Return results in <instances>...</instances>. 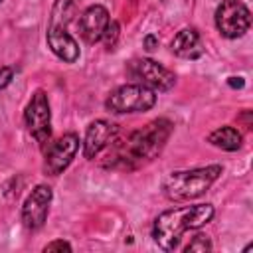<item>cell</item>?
<instances>
[{"instance_id":"cell-1","label":"cell","mask_w":253,"mask_h":253,"mask_svg":"<svg viewBox=\"0 0 253 253\" xmlns=\"http://www.w3.org/2000/svg\"><path fill=\"white\" fill-rule=\"evenodd\" d=\"M174 130L172 121L154 119L138 130L128 132L125 138H115L105 152L103 168L132 172L152 162L166 146Z\"/></svg>"},{"instance_id":"cell-2","label":"cell","mask_w":253,"mask_h":253,"mask_svg":"<svg viewBox=\"0 0 253 253\" xmlns=\"http://www.w3.org/2000/svg\"><path fill=\"white\" fill-rule=\"evenodd\" d=\"M215 210L211 204L180 206L166 210L156 215L152 223V239L162 251H174L180 245V239L186 231L198 229L211 221Z\"/></svg>"},{"instance_id":"cell-3","label":"cell","mask_w":253,"mask_h":253,"mask_svg":"<svg viewBox=\"0 0 253 253\" xmlns=\"http://www.w3.org/2000/svg\"><path fill=\"white\" fill-rule=\"evenodd\" d=\"M223 174L219 164H210L202 168L176 170L170 172L162 184V194L170 202H190L206 194L211 184Z\"/></svg>"},{"instance_id":"cell-4","label":"cell","mask_w":253,"mask_h":253,"mask_svg":"<svg viewBox=\"0 0 253 253\" xmlns=\"http://www.w3.org/2000/svg\"><path fill=\"white\" fill-rule=\"evenodd\" d=\"M156 105V91L140 85L126 83L117 87L105 101L107 111L115 115H130V113H146Z\"/></svg>"},{"instance_id":"cell-5","label":"cell","mask_w":253,"mask_h":253,"mask_svg":"<svg viewBox=\"0 0 253 253\" xmlns=\"http://www.w3.org/2000/svg\"><path fill=\"white\" fill-rule=\"evenodd\" d=\"M24 123L40 148H45L51 142V109L47 93L43 89H36L32 93L24 109Z\"/></svg>"},{"instance_id":"cell-6","label":"cell","mask_w":253,"mask_h":253,"mask_svg":"<svg viewBox=\"0 0 253 253\" xmlns=\"http://www.w3.org/2000/svg\"><path fill=\"white\" fill-rule=\"evenodd\" d=\"M215 28L217 32L227 38L235 40L241 38L249 26H251V12L241 0H221L219 6L215 8Z\"/></svg>"},{"instance_id":"cell-7","label":"cell","mask_w":253,"mask_h":253,"mask_svg":"<svg viewBox=\"0 0 253 253\" xmlns=\"http://www.w3.org/2000/svg\"><path fill=\"white\" fill-rule=\"evenodd\" d=\"M126 73L140 85L152 91H170L176 85V75L150 57H136L128 63Z\"/></svg>"},{"instance_id":"cell-8","label":"cell","mask_w":253,"mask_h":253,"mask_svg":"<svg viewBox=\"0 0 253 253\" xmlns=\"http://www.w3.org/2000/svg\"><path fill=\"white\" fill-rule=\"evenodd\" d=\"M79 136L75 132H65L57 140L43 148V172L47 176H59L73 162L79 150Z\"/></svg>"},{"instance_id":"cell-9","label":"cell","mask_w":253,"mask_h":253,"mask_svg":"<svg viewBox=\"0 0 253 253\" xmlns=\"http://www.w3.org/2000/svg\"><path fill=\"white\" fill-rule=\"evenodd\" d=\"M51 200H53V192L45 184H38L28 194V198L24 200V206H22V223L26 229L38 231L45 223Z\"/></svg>"},{"instance_id":"cell-10","label":"cell","mask_w":253,"mask_h":253,"mask_svg":"<svg viewBox=\"0 0 253 253\" xmlns=\"http://www.w3.org/2000/svg\"><path fill=\"white\" fill-rule=\"evenodd\" d=\"M119 125L111 123L107 119H97L87 126L85 140H83V156L87 160L97 158L117 136H119Z\"/></svg>"},{"instance_id":"cell-11","label":"cell","mask_w":253,"mask_h":253,"mask_svg":"<svg viewBox=\"0 0 253 253\" xmlns=\"http://www.w3.org/2000/svg\"><path fill=\"white\" fill-rule=\"evenodd\" d=\"M45 42H47V47L53 51V55L59 57L65 63H75L79 59V55H81L77 40L67 32L65 26L47 24Z\"/></svg>"},{"instance_id":"cell-12","label":"cell","mask_w":253,"mask_h":253,"mask_svg":"<svg viewBox=\"0 0 253 253\" xmlns=\"http://www.w3.org/2000/svg\"><path fill=\"white\" fill-rule=\"evenodd\" d=\"M109 22H111V18H109L107 8L101 4H93V6L85 8L83 14L79 16V36L87 43H97V42H101L103 32Z\"/></svg>"},{"instance_id":"cell-13","label":"cell","mask_w":253,"mask_h":253,"mask_svg":"<svg viewBox=\"0 0 253 253\" xmlns=\"http://www.w3.org/2000/svg\"><path fill=\"white\" fill-rule=\"evenodd\" d=\"M170 49L174 55L182 57V59H198L202 53H204V47H202V40H200V34L196 28H184L180 30L172 43H170Z\"/></svg>"},{"instance_id":"cell-14","label":"cell","mask_w":253,"mask_h":253,"mask_svg":"<svg viewBox=\"0 0 253 253\" xmlns=\"http://www.w3.org/2000/svg\"><path fill=\"white\" fill-rule=\"evenodd\" d=\"M208 142L211 146H215V148H221V150H227V152H235V150L241 148L243 136L235 126L225 125V126H219L213 132H210L208 134Z\"/></svg>"},{"instance_id":"cell-15","label":"cell","mask_w":253,"mask_h":253,"mask_svg":"<svg viewBox=\"0 0 253 253\" xmlns=\"http://www.w3.org/2000/svg\"><path fill=\"white\" fill-rule=\"evenodd\" d=\"M75 4H77V0H55L51 14H49V24L67 28V24L71 22V18L75 14Z\"/></svg>"},{"instance_id":"cell-16","label":"cell","mask_w":253,"mask_h":253,"mask_svg":"<svg viewBox=\"0 0 253 253\" xmlns=\"http://www.w3.org/2000/svg\"><path fill=\"white\" fill-rule=\"evenodd\" d=\"M119 36H121V28H119V22L111 20V22L107 24L105 32H103V38H101V42L105 43V47H107V49H113V47L117 45V40H119Z\"/></svg>"},{"instance_id":"cell-17","label":"cell","mask_w":253,"mask_h":253,"mask_svg":"<svg viewBox=\"0 0 253 253\" xmlns=\"http://www.w3.org/2000/svg\"><path fill=\"white\" fill-rule=\"evenodd\" d=\"M184 251H186V253H190V251H202V253L211 251V241H210L208 235H204V233H196L194 239L184 247Z\"/></svg>"},{"instance_id":"cell-18","label":"cell","mask_w":253,"mask_h":253,"mask_svg":"<svg viewBox=\"0 0 253 253\" xmlns=\"http://www.w3.org/2000/svg\"><path fill=\"white\" fill-rule=\"evenodd\" d=\"M12 79H14V69L8 65L0 67V89H6L12 83Z\"/></svg>"},{"instance_id":"cell-19","label":"cell","mask_w":253,"mask_h":253,"mask_svg":"<svg viewBox=\"0 0 253 253\" xmlns=\"http://www.w3.org/2000/svg\"><path fill=\"white\" fill-rule=\"evenodd\" d=\"M43 251H45V253H47V251H71V245H69L67 241H63V239H55V241L47 243V245L43 247Z\"/></svg>"},{"instance_id":"cell-20","label":"cell","mask_w":253,"mask_h":253,"mask_svg":"<svg viewBox=\"0 0 253 253\" xmlns=\"http://www.w3.org/2000/svg\"><path fill=\"white\" fill-rule=\"evenodd\" d=\"M156 47H158V38L152 36V34H148V36L144 38V49H146V51H154Z\"/></svg>"},{"instance_id":"cell-21","label":"cell","mask_w":253,"mask_h":253,"mask_svg":"<svg viewBox=\"0 0 253 253\" xmlns=\"http://www.w3.org/2000/svg\"><path fill=\"white\" fill-rule=\"evenodd\" d=\"M227 85L233 87V89H243L245 87V81H243V77H229L227 79Z\"/></svg>"},{"instance_id":"cell-22","label":"cell","mask_w":253,"mask_h":253,"mask_svg":"<svg viewBox=\"0 0 253 253\" xmlns=\"http://www.w3.org/2000/svg\"><path fill=\"white\" fill-rule=\"evenodd\" d=\"M2 2H4V0H0V4H2Z\"/></svg>"}]
</instances>
